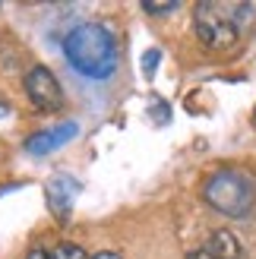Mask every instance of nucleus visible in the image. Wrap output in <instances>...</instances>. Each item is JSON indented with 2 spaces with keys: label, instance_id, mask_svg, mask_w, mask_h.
<instances>
[{
  "label": "nucleus",
  "instance_id": "obj_1",
  "mask_svg": "<svg viewBox=\"0 0 256 259\" xmlns=\"http://www.w3.org/2000/svg\"><path fill=\"white\" fill-rule=\"evenodd\" d=\"M63 54L86 79H108L117 70V38L101 22H82L63 38Z\"/></svg>",
  "mask_w": 256,
  "mask_h": 259
},
{
  "label": "nucleus",
  "instance_id": "obj_2",
  "mask_svg": "<svg viewBox=\"0 0 256 259\" xmlns=\"http://www.w3.org/2000/svg\"><path fill=\"white\" fill-rule=\"evenodd\" d=\"M253 22V4H215V0H202L196 7V35L199 41L212 51L234 48L240 32H247Z\"/></svg>",
  "mask_w": 256,
  "mask_h": 259
},
{
  "label": "nucleus",
  "instance_id": "obj_3",
  "mask_svg": "<svg viewBox=\"0 0 256 259\" xmlns=\"http://www.w3.org/2000/svg\"><path fill=\"white\" fill-rule=\"evenodd\" d=\"M202 196H206V202L215 212L240 218V215H247L256 202V180L247 171H240V167H222V171H215L206 180Z\"/></svg>",
  "mask_w": 256,
  "mask_h": 259
},
{
  "label": "nucleus",
  "instance_id": "obj_4",
  "mask_svg": "<svg viewBox=\"0 0 256 259\" xmlns=\"http://www.w3.org/2000/svg\"><path fill=\"white\" fill-rule=\"evenodd\" d=\"M25 95H29V101L38 111H57L63 105L60 82L48 67H32L25 73Z\"/></svg>",
  "mask_w": 256,
  "mask_h": 259
},
{
  "label": "nucleus",
  "instance_id": "obj_5",
  "mask_svg": "<svg viewBox=\"0 0 256 259\" xmlns=\"http://www.w3.org/2000/svg\"><path fill=\"white\" fill-rule=\"evenodd\" d=\"M48 205L57 218H67L70 209H73V199L79 196V180L70 177V174H57L48 180Z\"/></svg>",
  "mask_w": 256,
  "mask_h": 259
},
{
  "label": "nucleus",
  "instance_id": "obj_6",
  "mask_svg": "<svg viewBox=\"0 0 256 259\" xmlns=\"http://www.w3.org/2000/svg\"><path fill=\"white\" fill-rule=\"evenodd\" d=\"M76 133H79L76 123H60V126H51V130H41V133L29 136L25 149H29V155H48V152L60 149V146H67Z\"/></svg>",
  "mask_w": 256,
  "mask_h": 259
},
{
  "label": "nucleus",
  "instance_id": "obj_7",
  "mask_svg": "<svg viewBox=\"0 0 256 259\" xmlns=\"http://www.w3.org/2000/svg\"><path fill=\"white\" fill-rule=\"evenodd\" d=\"M206 250L215 256V259H240V240L231 234V231H215L209 237Z\"/></svg>",
  "mask_w": 256,
  "mask_h": 259
},
{
  "label": "nucleus",
  "instance_id": "obj_8",
  "mask_svg": "<svg viewBox=\"0 0 256 259\" xmlns=\"http://www.w3.org/2000/svg\"><path fill=\"white\" fill-rule=\"evenodd\" d=\"M51 259H89L82 247H76V243H60V247L51 253Z\"/></svg>",
  "mask_w": 256,
  "mask_h": 259
},
{
  "label": "nucleus",
  "instance_id": "obj_9",
  "mask_svg": "<svg viewBox=\"0 0 256 259\" xmlns=\"http://www.w3.org/2000/svg\"><path fill=\"white\" fill-rule=\"evenodd\" d=\"M143 10H146V13H152V16H161V13H171V10H177V0H168V4H152V0H146V4H143Z\"/></svg>",
  "mask_w": 256,
  "mask_h": 259
},
{
  "label": "nucleus",
  "instance_id": "obj_10",
  "mask_svg": "<svg viewBox=\"0 0 256 259\" xmlns=\"http://www.w3.org/2000/svg\"><path fill=\"white\" fill-rule=\"evenodd\" d=\"M155 63H158V51H149V54L143 57V67H146V73H149V76L155 73Z\"/></svg>",
  "mask_w": 256,
  "mask_h": 259
},
{
  "label": "nucleus",
  "instance_id": "obj_11",
  "mask_svg": "<svg viewBox=\"0 0 256 259\" xmlns=\"http://www.w3.org/2000/svg\"><path fill=\"white\" fill-rule=\"evenodd\" d=\"M4 117H10V101L0 95V120H4Z\"/></svg>",
  "mask_w": 256,
  "mask_h": 259
},
{
  "label": "nucleus",
  "instance_id": "obj_12",
  "mask_svg": "<svg viewBox=\"0 0 256 259\" xmlns=\"http://www.w3.org/2000/svg\"><path fill=\"white\" fill-rule=\"evenodd\" d=\"M190 259H215V256H212L206 247H202V250H196V253H190Z\"/></svg>",
  "mask_w": 256,
  "mask_h": 259
},
{
  "label": "nucleus",
  "instance_id": "obj_13",
  "mask_svg": "<svg viewBox=\"0 0 256 259\" xmlns=\"http://www.w3.org/2000/svg\"><path fill=\"white\" fill-rule=\"evenodd\" d=\"M25 259H51V256H48L45 250H32V253H29V256H25Z\"/></svg>",
  "mask_w": 256,
  "mask_h": 259
},
{
  "label": "nucleus",
  "instance_id": "obj_14",
  "mask_svg": "<svg viewBox=\"0 0 256 259\" xmlns=\"http://www.w3.org/2000/svg\"><path fill=\"white\" fill-rule=\"evenodd\" d=\"M92 259H120V256L111 253V250H105V253H98V256H92Z\"/></svg>",
  "mask_w": 256,
  "mask_h": 259
}]
</instances>
